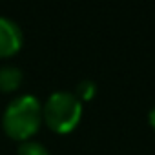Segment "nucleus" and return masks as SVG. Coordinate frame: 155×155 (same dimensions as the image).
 Instances as JSON below:
<instances>
[{
  "mask_svg": "<svg viewBox=\"0 0 155 155\" xmlns=\"http://www.w3.org/2000/svg\"><path fill=\"white\" fill-rule=\"evenodd\" d=\"M148 120H150V124H151V128L155 130V106L150 110V113H148Z\"/></svg>",
  "mask_w": 155,
  "mask_h": 155,
  "instance_id": "obj_7",
  "label": "nucleus"
},
{
  "mask_svg": "<svg viewBox=\"0 0 155 155\" xmlns=\"http://www.w3.org/2000/svg\"><path fill=\"white\" fill-rule=\"evenodd\" d=\"M22 69L17 66H2L0 68V91L9 93L15 91L17 88H20L22 84Z\"/></svg>",
  "mask_w": 155,
  "mask_h": 155,
  "instance_id": "obj_4",
  "label": "nucleus"
},
{
  "mask_svg": "<svg viewBox=\"0 0 155 155\" xmlns=\"http://www.w3.org/2000/svg\"><path fill=\"white\" fill-rule=\"evenodd\" d=\"M42 122V104L33 95H22L11 101L4 111V131L17 140H29Z\"/></svg>",
  "mask_w": 155,
  "mask_h": 155,
  "instance_id": "obj_1",
  "label": "nucleus"
},
{
  "mask_svg": "<svg viewBox=\"0 0 155 155\" xmlns=\"http://www.w3.org/2000/svg\"><path fill=\"white\" fill-rule=\"evenodd\" d=\"M24 37L18 24L8 17H0V58L11 57L22 48Z\"/></svg>",
  "mask_w": 155,
  "mask_h": 155,
  "instance_id": "obj_3",
  "label": "nucleus"
},
{
  "mask_svg": "<svg viewBox=\"0 0 155 155\" xmlns=\"http://www.w3.org/2000/svg\"><path fill=\"white\" fill-rule=\"evenodd\" d=\"M82 117V102L71 91H55L42 106V119L57 133H69Z\"/></svg>",
  "mask_w": 155,
  "mask_h": 155,
  "instance_id": "obj_2",
  "label": "nucleus"
},
{
  "mask_svg": "<svg viewBox=\"0 0 155 155\" xmlns=\"http://www.w3.org/2000/svg\"><path fill=\"white\" fill-rule=\"evenodd\" d=\"M18 155H49V151L37 140H24L18 146Z\"/></svg>",
  "mask_w": 155,
  "mask_h": 155,
  "instance_id": "obj_5",
  "label": "nucleus"
},
{
  "mask_svg": "<svg viewBox=\"0 0 155 155\" xmlns=\"http://www.w3.org/2000/svg\"><path fill=\"white\" fill-rule=\"evenodd\" d=\"M95 91H97L95 82H93V81H90V79H86V81H82L79 86H77L75 97L79 99L81 102H82V101H91V99L95 97Z\"/></svg>",
  "mask_w": 155,
  "mask_h": 155,
  "instance_id": "obj_6",
  "label": "nucleus"
}]
</instances>
